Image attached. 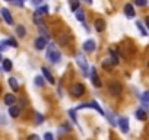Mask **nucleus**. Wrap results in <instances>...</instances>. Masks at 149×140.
Instances as JSON below:
<instances>
[{"mask_svg":"<svg viewBox=\"0 0 149 140\" xmlns=\"http://www.w3.org/2000/svg\"><path fill=\"white\" fill-rule=\"evenodd\" d=\"M47 58H48L51 63H54V64L60 61L61 54H60V51L56 48V45H54V44H50V45L47 47Z\"/></svg>","mask_w":149,"mask_h":140,"instance_id":"1","label":"nucleus"},{"mask_svg":"<svg viewBox=\"0 0 149 140\" xmlns=\"http://www.w3.org/2000/svg\"><path fill=\"white\" fill-rule=\"evenodd\" d=\"M76 63H78L79 69L82 70V75H84V76H88L89 67H88V63H86L85 57L82 55V53H78V54H76Z\"/></svg>","mask_w":149,"mask_h":140,"instance_id":"2","label":"nucleus"},{"mask_svg":"<svg viewBox=\"0 0 149 140\" xmlns=\"http://www.w3.org/2000/svg\"><path fill=\"white\" fill-rule=\"evenodd\" d=\"M108 91H110V94H111L113 96H118V95L121 94V91H123V86H121V85H120L118 82L113 80V82H110Z\"/></svg>","mask_w":149,"mask_h":140,"instance_id":"3","label":"nucleus"},{"mask_svg":"<svg viewBox=\"0 0 149 140\" xmlns=\"http://www.w3.org/2000/svg\"><path fill=\"white\" fill-rule=\"evenodd\" d=\"M84 108H92V110H97L101 115H104V110L95 102V101H92V102H85V104H81L76 110H84Z\"/></svg>","mask_w":149,"mask_h":140,"instance_id":"4","label":"nucleus"},{"mask_svg":"<svg viewBox=\"0 0 149 140\" xmlns=\"http://www.w3.org/2000/svg\"><path fill=\"white\" fill-rule=\"evenodd\" d=\"M84 92H85V86H84L82 83H76V85H73V86L70 88V94H72L74 98H79L81 95H84Z\"/></svg>","mask_w":149,"mask_h":140,"instance_id":"5","label":"nucleus"},{"mask_svg":"<svg viewBox=\"0 0 149 140\" xmlns=\"http://www.w3.org/2000/svg\"><path fill=\"white\" fill-rule=\"evenodd\" d=\"M89 70H91V80H92V85H94L95 88H101L102 83H101V79H100L98 73H97V69L92 67V69H89Z\"/></svg>","mask_w":149,"mask_h":140,"instance_id":"6","label":"nucleus"},{"mask_svg":"<svg viewBox=\"0 0 149 140\" xmlns=\"http://www.w3.org/2000/svg\"><path fill=\"white\" fill-rule=\"evenodd\" d=\"M117 124H118L120 130H121L124 134H126V133H129L130 124H129V120H127L126 117H120V118H118V121H117Z\"/></svg>","mask_w":149,"mask_h":140,"instance_id":"7","label":"nucleus"},{"mask_svg":"<svg viewBox=\"0 0 149 140\" xmlns=\"http://www.w3.org/2000/svg\"><path fill=\"white\" fill-rule=\"evenodd\" d=\"M82 48H84V51H86V53H92V51H95L97 44H95V41H94V40H88V41H85V42H84Z\"/></svg>","mask_w":149,"mask_h":140,"instance_id":"8","label":"nucleus"},{"mask_svg":"<svg viewBox=\"0 0 149 140\" xmlns=\"http://www.w3.org/2000/svg\"><path fill=\"white\" fill-rule=\"evenodd\" d=\"M0 13H2V16H3V19L6 21V24H8V25H13V18H12L10 12H9L6 8L0 9Z\"/></svg>","mask_w":149,"mask_h":140,"instance_id":"9","label":"nucleus"},{"mask_svg":"<svg viewBox=\"0 0 149 140\" xmlns=\"http://www.w3.org/2000/svg\"><path fill=\"white\" fill-rule=\"evenodd\" d=\"M34 47H35L37 50H44V48L47 47V40L42 38V37L37 38V40L34 41Z\"/></svg>","mask_w":149,"mask_h":140,"instance_id":"10","label":"nucleus"},{"mask_svg":"<svg viewBox=\"0 0 149 140\" xmlns=\"http://www.w3.org/2000/svg\"><path fill=\"white\" fill-rule=\"evenodd\" d=\"M41 72H42V75H44V79H47V82H48V83H56V82H54L53 75L50 73V70H48L47 67H42V69H41Z\"/></svg>","mask_w":149,"mask_h":140,"instance_id":"11","label":"nucleus"},{"mask_svg":"<svg viewBox=\"0 0 149 140\" xmlns=\"http://www.w3.org/2000/svg\"><path fill=\"white\" fill-rule=\"evenodd\" d=\"M94 26H95V29H97L98 32H102V31L105 29V21L100 18V19H97V21H95Z\"/></svg>","mask_w":149,"mask_h":140,"instance_id":"12","label":"nucleus"},{"mask_svg":"<svg viewBox=\"0 0 149 140\" xmlns=\"http://www.w3.org/2000/svg\"><path fill=\"white\" fill-rule=\"evenodd\" d=\"M15 101H16V96H15L13 94H6V95H5V104H6L8 107H12V105L15 104Z\"/></svg>","mask_w":149,"mask_h":140,"instance_id":"13","label":"nucleus"},{"mask_svg":"<svg viewBox=\"0 0 149 140\" xmlns=\"http://www.w3.org/2000/svg\"><path fill=\"white\" fill-rule=\"evenodd\" d=\"M124 13H126V16H127V18H133L136 12H134V8H133L130 3H127V5L124 6Z\"/></svg>","mask_w":149,"mask_h":140,"instance_id":"14","label":"nucleus"},{"mask_svg":"<svg viewBox=\"0 0 149 140\" xmlns=\"http://www.w3.org/2000/svg\"><path fill=\"white\" fill-rule=\"evenodd\" d=\"M19 114H21V110L18 108V107H9V115L10 117H13V118H18L19 117Z\"/></svg>","mask_w":149,"mask_h":140,"instance_id":"15","label":"nucleus"},{"mask_svg":"<svg viewBox=\"0 0 149 140\" xmlns=\"http://www.w3.org/2000/svg\"><path fill=\"white\" fill-rule=\"evenodd\" d=\"M47 13H48V6H47V5H44V6L38 8V9L35 10V13H34V15H37V16H42V15H47Z\"/></svg>","mask_w":149,"mask_h":140,"instance_id":"16","label":"nucleus"},{"mask_svg":"<svg viewBox=\"0 0 149 140\" xmlns=\"http://www.w3.org/2000/svg\"><path fill=\"white\" fill-rule=\"evenodd\" d=\"M69 40H70V35H69V34H61V35H58V44H60V45H66V44L69 42Z\"/></svg>","mask_w":149,"mask_h":140,"instance_id":"17","label":"nucleus"},{"mask_svg":"<svg viewBox=\"0 0 149 140\" xmlns=\"http://www.w3.org/2000/svg\"><path fill=\"white\" fill-rule=\"evenodd\" d=\"M9 86L12 88L13 92H18V91H19V85H18V80H16L15 78H10V79H9Z\"/></svg>","mask_w":149,"mask_h":140,"instance_id":"18","label":"nucleus"},{"mask_svg":"<svg viewBox=\"0 0 149 140\" xmlns=\"http://www.w3.org/2000/svg\"><path fill=\"white\" fill-rule=\"evenodd\" d=\"M16 35H18L19 38H24V37L26 35V29L24 28V25H18V26H16Z\"/></svg>","mask_w":149,"mask_h":140,"instance_id":"19","label":"nucleus"},{"mask_svg":"<svg viewBox=\"0 0 149 140\" xmlns=\"http://www.w3.org/2000/svg\"><path fill=\"white\" fill-rule=\"evenodd\" d=\"M136 118H137V120H142V121H145V120L148 118V114H146V112H145L142 108H139V110L136 111Z\"/></svg>","mask_w":149,"mask_h":140,"instance_id":"20","label":"nucleus"},{"mask_svg":"<svg viewBox=\"0 0 149 140\" xmlns=\"http://www.w3.org/2000/svg\"><path fill=\"white\" fill-rule=\"evenodd\" d=\"M2 66H3V70H5V72H10V70H12V61H10L9 58H5Z\"/></svg>","mask_w":149,"mask_h":140,"instance_id":"21","label":"nucleus"},{"mask_svg":"<svg viewBox=\"0 0 149 140\" xmlns=\"http://www.w3.org/2000/svg\"><path fill=\"white\" fill-rule=\"evenodd\" d=\"M74 13H76V19H78L79 22H82V24L85 25V13H84V10L78 9V10L74 12Z\"/></svg>","mask_w":149,"mask_h":140,"instance_id":"22","label":"nucleus"},{"mask_svg":"<svg viewBox=\"0 0 149 140\" xmlns=\"http://www.w3.org/2000/svg\"><path fill=\"white\" fill-rule=\"evenodd\" d=\"M104 115L107 117V120L110 121V124H111V125H117V121L114 120V115H113L111 112H108V111H104Z\"/></svg>","mask_w":149,"mask_h":140,"instance_id":"23","label":"nucleus"},{"mask_svg":"<svg viewBox=\"0 0 149 140\" xmlns=\"http://www.w3.org/2000/svg\"><path fill=\"white\" fill-rule=\"evenodd\" d=\"M136 26H137V29L140 31V34H142L143 37H146V35H148V32H146V29H145V26H143V24H142L140 21H137V22H136Z\"/></svg>","mask_w":149,"mask_h":140,"instance_id":"24","label":"nucleus"},{"mask_svg":"<svg viewBox=\"0 0 149 140\" xmlns=\"http://www.w3.org/2000/svg\"><path fill=\"white\" fill-rule=\"evenodd\" d=\"M70 9H72V12H76L79 9V0H72L70 2Z\"/></svg>","mask_w":149,"mask_h":140,"instance_id":"25","label":"nucleus"},{"mask_svg":"<svg viewBox=\"0 0 149 140\" xmlns=\"http://www.w3.org/2000/svg\"><path fill=\"white\" fill-rule=\"evenodd\" d=\"M44 123V115L40 112H35V124H42Z\"/></svg>","mask_w":149,"mask_h":140,"instance_id":"26","label":"nucleus"},{"mask_svg":"<svg viewBox=\"0 0 149 140\" xmlns=\"http://www.w3.org/2000/svg\"><path fill=\"white\" fill-rule=\"evenodd\" d=\"M40 34L42 35V38H47L48 40V31L44 28V25H40Z\"/></svg>","mask_w":149,"mask_h":140,"instance_id":"27","label":"nucleus"},{"mask_svg":"<svg viewBox=\"0 0 149 140\" xmlns=\"http://www.w3.org/2000/svg\"><path fill=\"white\" fill-rule=\"evenodd\" d=\"M69 115H70V118H72V121L76 124V125H79L78 124V120H76V115H74V110H69Z\"/></svg>","mask_w":149,"mask_h":140,"instance_id":"28","label":"nucleus"},{"mask_svg":"<svg viewBox=\"0 0 149 140\" xmlns=\"http://www.w3.org/2000/svg\"><path fill=\"white\" fill-rule=\"evenodd\" d=\"M8 47H9V44H8L6 40H5V41H0V51H5Z\"/></svg>","mask_w":149,"mask_h":140,"instance_id":"29","label":"nucleus"},{"mask_svg":"<svg viewBox=\"0 0 149 140\" xmlns=\"http://www.w3.org/2000/svg\"><path fill=\"white\" fill-rule=\"evenodd\" d=\"M35 85H37V86H42V85H44V79H42L41 76H37V78H35Z\"/></svg>","mask_w":149,"mask_h":140,"instance_id":"30","label":"nucleus"},{"mask_svg":"<svg viewBox=\"0 0 149 140\" xmlns=\"http://www.w3.org/2000/svg\"><path fill=\"white\" fill-rule=\"evenodd\" d=\"M134 3H136L137 6L143 8V6H146V5H148V0H134Z\"/></svg>","mask_w":149,"mask_h":140,"instance_id":"31","label":"nucleus"},{"mask_svg":"<svg viewBox=\"0 0 149 140\" xmlns=\"http://www.w3.org/2000/svg\"><path fill=\"white\" fill-rule=\"evenodd\" d=\"M6 41H8L9 45H12V47H18V42H16L15 38H9V40H6Z\"/></svg>","mask_w":149,"mask_h":140,"instance_id":"32","label":"nucleus"},{"mask_svg":"<svg viewBox=\"0 0 149 140\" xmlns=\"http://www.w3.org/2000/svg\"><path fill=\"white\" fill-rule=\"evenodd\" d=\"M142 99H143V102H149V91L143 92V95H142Z\"/></svg>","mask_w":149,"mask_h":140,"instance_id":"33","label":"nucleus"},{"mask_svg":"<svg viewBox=\"0 0 149 140\" xmlns=\"http://www.w3.org/2000/svg\"><path fill=\"white\" fill-rule=\"evenodd\" d=\"M24 2H25V0H13V2H12V3H15L16 6H19V8H22V6H24Z\"/></svg>","mask_w":149,"mask_h":140,"instance_id":"34","label":"nucleus"},{"mask_svg":"<svg viewBox=\"0 0 149 140\" xmlns=\"http://www.w3.org/2000/svg\"><path fill=\"white\" fill-rule=\"evenodd\" d=\"M44 140H53V134L51 133H45L44 134Z\"/></svg>","mask_w":149,"mask_h":140,"instance_id":"35","label":"nucleus"},{"mask_svg":"<svg viewBox=\"0 0 149 140\" xmlns=\"http://www.w3.org/2000/svg\"><path fill=\"white\" fill-rule=\"evenodd\" d=\"M41 2H42V0H31V3H32L34 6H40Z\"/></svg>","mask_w":149,"mask_h":140,"instance_id":"36","label":"nucleus"},{"mask_svg":"<svg viewBox=\"0 0 149 140\" xmlns=\"http://www.w3.org/2000/svg\"><path fill=\"white\" fill-rule=\"evenodd\" d=\"M28 140H41V139H40L37 134H32V136H29V137H28Z\"/></svg>","mask_w":149,"mask_h":140,"instance_id":"37","label":"nucleus"},{"mask_svg":"<svg viewBox=\"0 0 149 140\" xmlns=\"http://www.w3.org/2000/svg\"><path fill=\"white\" fill-rule=\"evenodd\" d=\"M145 24H146V28L149 29V16H146V18H145Z\"/></svg>","mask_w":149,"mask_h":140,"instance_id":"38","label":"nucleus"},{"mask_svg":"<svg viewBox=\"0 0 149 140\" xmlns=\"http://www.w3.org/2000/svg\"><path fill=\"white\" fill-rule=\"evenodd\" d=\"M86 2H88V3H92V0H86Z\"/></svg>","mask_w":149,"mask_h":140,"instance_id":"39","label":"nucleus"},{"mask_svg":"<svg viewBox=\"0 0 149 140\" xmlns=\"http://www.w3.org/2000/svg\"><path fill=\"white\" fill-rule=\"evenodd\" d=\"M6 2H13V0H6Z\"/></svg>","mask_w":149,"mask_h":140,"instance_id":"40","label":"nucleus"},{"mask_svg":"<svg viewBox=\"0 0 149 140\" xmlns=\"http://www.w3.org/2000/svg\"><path fill=\"white\" fill-rule=\"evenodd\" d=\"M0 60H2V54H0Z\"/></svg>","mask_w":149,"mask_h":140,"instance_id":"41","label":"nucleus"}]
</instances>
